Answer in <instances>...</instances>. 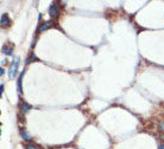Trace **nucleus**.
Returning a JSON list of instances; mask_svg holds the SVG:
<instances>
[{"label":"nucleus","mask_w":164,"mask_h":149,"mask_svg":"<svg viewBox=\"0 0 164 149\" xmlns=\"http://www.w3.org/2000/svg\"><path fill=\"white\" fill-rule=\"evenodd\" d=\"M18 66H19V57H14V59L12 61V63L10 65V69H8V77L10 78L16 77Z\"/></svg>","instance_id":"obj_1"},{"label":"nucleus","mask_w":164,"mask_h":149,"mask_svg":"<svg viewBox=\"0 0 164 149\" xmlns=\"http://www.w3.org/2000/svg\"><path fill=\"white\" fill-rule=\"evenodd\" d=\"M49 13H50V17L54 18V19H57L59 17V8L56 4H52L49 8Z\"/></svg>","instance_id":"obj_2"},{"label":"nucleus","mask_w":164,"mask_h":149,"mask_svg":"<svg viewBox=\"0 0 164 149\" xmlns=\"http://www.w3.org/2000/svg\"><path fill=\"white\" fill-rule=\"evenodd\" d=\"M0 24H1L3 27H8L11 25V19L8 17V14L4 13L3 16H1V19H0Z\"/></svg>","instance_id":"obj_3"},{"label":"nucleus","mask_w":164,"mask_h":149,"mask_svg":"<svg viewBox=\"0 0 164 149\" xmlns=\"http://www.w3.org/2000/svg\"><path fill=\"white\" fill-rule=\"evenodd\" d=\"M1 51H3V53L7 54V56H11V54H13V46L8 45V44H5V45L3 46V49H1Z\"/></svg>","instance_id":"obj_4"},{"label":"nucleus","mask_w":164,"mask_h":149,"mask_svg":"<svg viewBox=\"0 0 164 149\" xmlns=\"http://www.w3.org/2000/svg\"><path fill=\"white\" fill-rule=\"evenodd\" d=\"M52 25H54V23L52 21H47V23H44L39 28H38V32H43V31H45V30H48V28H50V27H52Z\"/></svg>","instance_id":"obj_5"},{"label":"nucleus","mask_w":164,"mask_h":149,"mask_svg":"<svg viewBox=\"0 0 164 149\" xmlns=\"http://www.w3.org/2000/svg\"><path fill=\"white\" fill-rule=\"evenodd\" d=\"M20 134H22V136H23V139H24L25 141L30 142V141L32 140V137H31V136H29V135H27V132H26V130H25L24 128H20Z\"/></svg>","instance_id":"obj_6"},{"label":"nucleus","mask_w":164,"mask_h":149,"mask_svg":"<svg viewBox=\"0 0 164 149\" xmlns=\"http://www.w3.org/2000/svg\"><path fill=\"white\" fill-rule=\"evenodd\" d=\"M24 72H25V71H23V72L20 73V76H19V78H18V82H17L19 94H22V92H23V89H22V79H23V76H24Z\"/></svg>","instance_id":"obj_7"},{"label":"nucleus","mask_w":164,"mask_h":149,"mask_svg":"<svg viewBox=\"0 0 164 149\" xmlns=\"http://www.w3.org/2000/svg\"><path fill=\"white\" fill-rule=\"evenodd\" d=\"M20 109H22V111H24V112H27L30 109H31V107H30L29 104H26L25 102H23V103L20 104Z\"/></svg>","instance_id":"obj_8"},{"label":"nucleus","mask_w":164,"mask_h":149,"mask_svg":"<svg viewBox=\"0 0 164 149\" xmlns=\"http://www.w3.org/2000/svg\"><path fill=\"white\" fill-rule=\"evenodd\" d=\"M36 56L35 54H31V57H30L29 59H27V61H26V64H30V62H31V61H36Z\"/></svg>","instance_id":"obj_9"},{"label":"nucleus","mask_w":164,"mask_h":149,"mask_svg":"<svg viewBox=\"0 0 164 149\" xmlns=\"http://www.w3.org/2000/svg\"><path fill=\"white\" fill-rule=\"evenodd\" d=\"M26 149H40V148L37 147V146H33V144H27L26 146Z\"/></svg>","instance_id":"obj_10"},{"label":"nucleus","mask_w":164,"mask_h":149,"mask_svg":"<svg viewBox=\"0 0 164 149\" xmlns=\"http://www.w3.org/2000/svg\"><path fill=\"white\" fill-rule=\"evenodd\" d=\"M159 129H161L162 131H164V122H162V123L159 124Z\"/></svg>","instance_id":"obj_11"},{"label":"nucleus","mask_w":164,"mask_h":149,"mask_svg":"<svg viewBox=\"0 0 164 149\" xmlns=\"http://www.w3.org/2000/svg\"><path fill=\"white\" fill-rule=\"evenodd\" d=\"M4 72H5V70L1 68V69H0V74H1V76H3V74H4Z\"/></svg>","instance_id":"obj_12"},{"label":"nucleus","mask_w":164,"mask_h":149,"mask_svg":"<svg viewBox=\"0 0 164 149\" xmlns=\"http://www.w3.org/2000/svg\"><path fill=\"white\" fill-rule=\"evenodd\" d=\"M4 92V84H1V91H0V95H3Z\"/></svg>","instance_id":"obj_13"},{"label":"nucleus","mask_w":164,"mask_h":149,"mask_svg":"<svg viewBox=\"0 0 164 149\" xmlns=\"http://www.w3.org/2000/svg\"><path fill=\"white\" fill-rule=\"evenodd\" d=\"M159 149H164V146H161V147H159Z\"/></svg>","instance_id":"obj_14"}]
</instances>
